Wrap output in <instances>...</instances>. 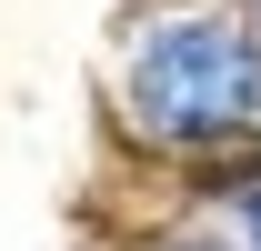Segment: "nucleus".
<instances>
[{"label":"nucleus","instance_id":"f257e3e1","mask_svg":"<svg viewBox=\"0 0 261 251\" xmlns=\"http://www.w3.org/2000/svg\"><path fill=\"white\" fill-rule=\"evenodd\" d=\"M121 111L171 151H211L261 121V31L231 10H171L130 40Z\"/></svg>","mask_w":261,"mask_h":251},{"label":"nucleus","instance_id":"f03ea898","mask_svg":"<svg viewBox=\"0 0 261 251\" xmlns=\"http://www.w3.org/2000/svg\"><path fill=\"white\" fill-rule=\"evenodd\" d=\"M241 211H251V231H261V191H251V201H241Z\"/></svg>","mask_w":261,"mask_h":251}]
</instances>
